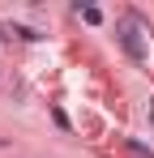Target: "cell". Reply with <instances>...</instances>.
<instances>
[{
  "instance_id": "obj_1",
  "label": "cell",
  "mask_w": 154,
  "mask_h": 158,
  "mask_svg": "<svg viewBox=\"0 0 154 158\" xmlns=\"http://www.w3.org/2000/svg\"><path fill=\"white\" fill-rule=\"evenodd\" d=\"M116 39H120V47H124L128 60H146V43H141V22L137 17H120V26H116Z\"/></svg>"
},
{
  "instance_id": "obj_2",
  "label": "cell",
  "mask_w": 154,
  "mask_h": 158,
  "mask_svg": "<svg viewBox=\"0 0 154 158\" xmlns=\"http://www.w3.org/2000/svg\"><path fill=\"white\" fill-rule=\"evenodd\" d=\"M77 13H81V22H90V26H99V22H103V13L94 9V4H86V9L77 4Z\"/></svg>"
},
{
  "instance_id": "obj_3",
  "label": "cell",
  "mask_w": 154,
  "mask_h": 158,
  "mask_svg": "<svg viewBox=\"0 0 154 158\" xmlns=\"http://www.w3.org/2000/svg\"><path fill=\"white\" fill-rule=\"evenodd\" d=\"M128 150H133V154H137V158H154L150 150H146V145H137V141H128Z\"/></svg>"
},
{
  "instance_id": "obj_4",
  "label": "cell",
  "mask_w": 154,
  "mask_h": 158,
  "mask_svg": "<svg viewBox=\"0 0 154 158\" xmlns=\"http://www.w3.org/2000/svg\"><path fill=\"white\" fill-rule=\"evenodd\" d=\"M150 124H154V98H150Z\"/></svg>"
}]
</instances>
